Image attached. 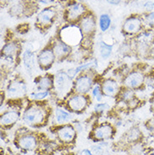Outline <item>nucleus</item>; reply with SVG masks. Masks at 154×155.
<instances>
[{"mask_svg": "<svg viewBox=\"0 0 154 155\" xmlns=\"http://www.w3.org/2000/svg\"><path fill=\"white\" fill-rule=\"evenodd\" d=\"M46 102L30 101L26 107L24 109L21 116L24 123L31 127L45 126L51 116V109Z\"/></svg>", "mask_w": 154, "mask_h": 155, "instance_id": "nucleus-1", "label": "nucleus"}, {"mask_svg": "<svg viewBox=\"0 0 154 155\" xmlns=\"http://www.w3.org/2000/svg\"><path fill=\"white\" fill-rule=\"evenodd\" d=\"M74 79L65 71H59L54 74V86L52 94L59 101H64L73 93Z\"/></svg>", "mask_w": 154, "mask_h": 155, "instance_id": "nucleus-2", "label": "nucleus"}, {"mask_svg": "<svg viewBox=\"0 0 154 155\" xmlns=\"http://www.w3.org/2000/svg\"><path fill=\"white\" fill-rule=\"evenodd\" d=\"M4 92L5 97L11 101H19L29 95L27 84L20 78H15L8 82Z\"/></svg>", "mask_w": 154, "mask_h": 155, "instance_id": "nucleus-3", "label": "nucleus"}, {"mask_svg": "<svg viewBox=\"0 0 154 155\" xmlns=\"http://www.w3.org/2000/svg\"><path fill=\"white\" fill-rule=\"evenodd\" d=\"M83 38L84 35L77 24H68L59 32V39L72 47L80 45Z\"/></svg>", "mask_w": 154, "mask_h": 155, "instance_id": "nucleus-4", "label": "nucleus"}, {"mask_svg": "<svg viewBox=\"0 0 154 155\" xmlns=\"http://www.w3.org/2000/svg\"><path fill=\"white\" fill-rule=\"evenodd\" d=\"M65 106L73 113H83L90 105V99L88 94L73 92L63 101Z\"/></svg>", "mask_w": 154, "mask_h": 155, "instance_id": "nucleus-5", "label": "nucleus"}, {"mask_svg": "<svg viewBox=\"0 0 154 155\" xmlns=\"http://www.w3.org/2000/svg\"><path fill=\"white\" fill-rule=\"evenodd\" d=\"M94 83H95V78L93 73V70L84 72L79 74L74 79L73 92L88 94L91 91Z\"/></svg>", "mask_w": 154, "mask_h": 155, "instance_id": "nucleus-6", "label": "nucleus"}, {"mask_svg": "<svg viewBox=\"0 0 154 155\" xmlns=\"http://www.w3.org/2000/svg\"><path fill=\"white\" fill-rule=\"evenodd\" d=\"M89 12L82 2H73L67 5L64 13V18L68 24H78L82 18Z\"/></svg>", "mask_w": 154, "mask_h": 155, "instance_id": "nucleus-7", "label": "nucleus"}, {"mask_svg": "<svg viewBox=\"0 0 154 155\" xmlns=\"http://www.w3.org/2000/svg\"><path fill=\"white\" fill-rule=\"evenodd\" d=\"M57 15V8L54 6H50L43 8L36 16V25L41 29H48L51 27Z\"/></svg>", "mask_w": 154, "mask_h": 155, "instance_id": "nucleus-8", "label": "nucleus"}, {"mask_svg": "<svg viewBox=\"0 0 154 155\" xmlns=\"http://www.w3.org/2000/svg\"><path fill=\"white\" fill-rule=\"evenodd\" d=\"M145 81H146V77L143 72L138 70H134L129 72L124 76L121 84L124 88L136 90L140 89L145 84Z\"/></svg>", "mask_w": 154, "mask_h": 155, "instance_id": "nucleus-9", "label": "nucleus"}, {"mask_svg": "<svg viewBox=\"0 0 154 155\" xmlns=\"http://www.w3.org/2000/svg\"><path fill=\"white\" fill-rule=\"evenodd\" d=\"M20 58L25 73L28 76L33 77L36 74L37 69H40L37 62V56H35L32 51L25 50L22 51Z\"/></svg>", "mask_w": 154, "mask_h": 155, "instance_id": "nucleus-10", "label": "nucleus"}, {"mask_svg": "<svg viewBox=\"0 0 154 155\" xmlns=\"http://www.w3.org/2000/svg\"><path fill=\"white\" fill-rule=\"evenodd\" d=\"M84 37H93L97 29V19L91 12L89 11L78 22Z\"/></svg>", "mask_w": 154, "mask_h": 155, "instance_id": "nucleus-11", "label": "nucleus"}, {"mask_svg": "<svg viewBox=\"0 0 154 155\" xmlns=\"http://www.w3.org/2000/svg\"><path fill=\"white\" fill-rule=\"evenodd\" d=\"M16 143L24 151H33L39 146V139L34 133L25 132L19 133L16 138Z\"/></svg>", "mask_w": 154, "mask_h": 155, "instance_id": "nucleus-12", "label": "nucleus"}, {"mask_svg": "<svg viewBox=\"0 0 154 155\" xmlns=\"http://www.w3.org/2000/svg\"><path fill=\"white\" fill-rule=\"evenodd\" d=\"M55 133L58 140L62 143L66 144L73 143L77 137L76 129L70 123L62 126H57Z\"/></svg>", "mask_w": 154, "mask_h": 155, "instance_id": "nucleus-13", "label": "nucleus"}, {"mask_svg": "<svg viewBox=\"0 0 154 155\" xmlns=\"http://www.w3.org/2000/svg\"><path fill=\"white\" fill-rule=\"evenodd\" d=\"M143 19L138 15L128 17L122 25V31L127 35H139L143 28Z\"/></svg>", "mask_w": 154, "mask_h": 155, "instance_id": "nucleus-14", "label": "nucleus"}, {"mask_svg": "<svg viewBox=\"0 0 154 155\" xmlns=\"http://www.w3.org/2000/svg\"><path fill=\"white\" fill-rule=\"evenodd\" d=\"M21 46L16 41H9L2 47L1 56L2 58L8 62H15L16 59L20 57L21 54Z\"/></svg>", "mask_w": 154, "mask_h": 155, "instance_id": "nucleus-15", "label": "nucleus"}, {"mask_svg": "<svg viewBox=\"0 0 154 155\" xmlns=\"http://www.w3.org/2000/svg\"><path fill=\"white\" fill-rule=\"evenodd\" d=\"M34 11L35 8L32 3L21 0L12 4L8 9V14L13 17L20 18L23 16L31 15H33Z\"/></svg>", "mask_w": 154, "mask_h": 155, "instance_id": "nucleus-16", "label": "nucleus"}, {"mask_svg": "<svg viewBox=\"0 0 154 155\" xmlns=\"http://www.w3.org/2000/svg\"><path fill=\"white\" fill-rule=\"evenodd\" d=\"M57 60L51 45L46 47L37 54V62L40 69L47 71L53 66L55 61Z\"/></svg>", "mask_w": 154, "mask_h": 155, "instance_id": "nucleus-17", "label": "nucleus"}, {"mask_svg": "<svg viewBox=\"0 0 154 155\" xmlns=\"http://www.w3.org/2000/svg\"><path fill=\"white\" fill-rule=\"evenodd\" d=\"M51 49L54 52L56 58L58 61H63L67 58L71 57L73 53V47L63 42L62 40L59 38L56 39L51 44Z\"/></svg>", "mask_w": 154, "mask_h": 155, "instance_id": "nucleus-18", "label": "nucleus"}, {"mask_svg": "<svg viewBox=\"0 0 154 155\" xmlns=\"http://www.w3.org/2000/svg\"><path fill=\"white\" fill-rule=\"evenodd\" d=\"M101 87L104 96L108 98L118 97L120 90L122 89V86L120 84L119 82L113 78H104L101 83Z\"/></svg>", "mask_w": 154, "mask_h": 155, "instance_id": "nucleus-19", "label": "nucleus"}, {"mask_svg": "<svg viewBox=\"0 0 154 155\" xmlns=\"http://www.w3.org/2000/svg\"><path fill=\"white\" fill-rule=\"evenodd\" d=\"M116 133L115 127L110 123H102L93 130L92 137L96 141H106L111 139Z\"/></svg>", "mask_w": 154, "mask_h": 155, "instance_id": "nucleus-20", "label": "nucleus"}, {"mask_svg": "<svg viewBox=\"0 0 154 155\" xmlns=\"http://www.w3.org/2000/svg\"><path fill=\"white\" fill-rule=\"evenodd\" d=\"M21 117V113L18 109H8L1 113L0 124L4 128H9L15 126Z\"/></svg>", "mask_w": 154, "mask_h": 155, "instance_id": "nucleus-21", "label": "nucleus"}, {"mask_svg": "<svg viewBox=\"0 0 154 155\" xmlns=\"http://www.w3.org/2000/svg\"><path fill=\"white\" fill-rule=\"evenodd\" d=\"M73 119V112H71L65 105L56 107L53 111V121L55 126L68 124Z\"/></svg>", "mask_w": 154, "mask_h": 155, "instance_id": "nucleus-22", "label": "nucleus"}, {"mask_svg": "<svg viewBox=\"0 0 154 155\" xmlns=\"http://www.w3.org/2000/svg\"><path fill=\"white\" fill-rule=\"evenodd\" d=\"M97 64H98V61L96 59H90L88 61H84V62L80 63L78 66L69 68L67 70V74H69L73 79H75L79 74L93 69L97 66Z\"/></svg>", "mask_w": 154, "mask_h": 155, "instance_id": "nucleus-23", "label": "nucleus"}, {"mask_svg": "<svg viewBox=\"0 0 154 155\" xmlns=\"http://www.w3.org/2000/svg\"><path fill=\"white\" fill-rule=\"evenodd\" d=\"M35 89L37 90H48L52 91L54 86V75L46 74L41 76H38L35 78Z\"/></svg>", "mask_w": 154, "mask_h": 155, "instance_id": "nucleus-24", "label": "nucleus"}, {"mask_svg": "<svg viewBox=\"0 0 154 155\" xmlns=\"http://www.w3.org/2000/svg\"><path fill=\"white\" fill-rule=\"evenodd\" d=\"M52 91H48V90H35L29 93L28 99L30 101H35V102H43L46 101L51 95H52Z\"/></svg>", "mask_w": 154, "mask_h": 155, "instance_id": "nucleus-25", "label": "nucleus"}, {"mask_svg": "<svg viewBox=\"0 0 154 155\" xmlns=\"http://www.w3.org/2000/svg\"><path fill=\"white\" fill-rule=\"evenodd\" d=\"M98 49H99V54H100V58L103 60H107L111 57L112 52H113L112 45H110L108 43L102 41L98 44Z\"/></svg>", "mask_w": 154, "mask_h": 155, "instance_id": "nucleus-26", "label": "nucleus"}, {"mask_svg": "<svg viewBox=\"0 0 154 155\" xmlns=\"http://www.w3.org/2000/svg\"><path fill=\"white\" fill-rule=\"evenodd\" d=\"M142 136L143 135H142L141 130H140L138 127H131V129L126 133L125 138L126 139L127 142L133 143L138 142L139 140L141 139Z\"/></svg>", "mask_w": 154, "mask_h": 155, "instance_id": "nucleus-27", "label": "nucleus"}, {"mask_svg": "<svg viewBox=\"0 0 154 155\" xmlns=\"http://www.w3.org/2000/svg\"><path fill=\"white\" fill-rule=\"evenodd\" d=\"M111 25V18L108 14H102L99 19V27L102 32H106Z\"/></svg>", "mask_w": 154, "mask_h": 155, "instance_id": "nucleus-28", "label": "nucleus"}, {"mask_svg": "<svg viewBox=\"0 0 154 155\" xmlns=\"http://www.w3.org/2000/svg\"><path fill=\"white\" fill-rule=\"evenodd\" d=\"M91 95L96 101V102H101L104 98V94L102 91V87H101V83L100 82H95L91 89Z\"/></svg>", "mask_w": 154, "mask_h": 155, "instance_id": "nucleus-29", "label": "nucleus"}, {"mask_svg": "<svg viewBox=\"0 0 154 155\" xmlns=\"http://www.w3.org/2000/svg\"><path fill=\"white\" fill-rule=\"evenodd\" d=\"M110 109V105L108 103H105V102H97L94 107H93V110L96 113H104V111H106L107 110Z\"/></svg>", "mask_w": 154, "mask_h": 155, "instance_id": "nucleus-30", "label": "nucleus"}, {"mask_svg": "<svg viewBox=\"0 0 154 155\" xmlns=\"http://www.w3.org/2000/svg\"><path fill=\"white\" fill-rule=\"evenodd\" d=\"M143 22H144V24L147 25L149 27L154 28V10L153 11L148 12L146 14L145 17H144Z\"/></svg>", "mask_w": 154, "mask_h": 155, "instance_id": "nucleus-31", "label": "nucleus"}, {"mask_svg": "<svg viewBox=\"0 0 154 155\" xmlns=\"http://www.w3.org/2000/svg\"><path fill=\"white\" fill-rule=\"evenodd\" d=\"M143 7L146 8V10L148 12H151V11H153L154 10V1L152 2H151V1H149V2H146V4L143 5Z\"/></svg>", "mask_w": 154, "mask_h": 155, "instance_id": "nucleus-32", "label": "nucleus"}, {"mask_svg": "<svg viewBox=\"0 0 154 155\" xmlns=\"http://www.w3.org/2000/svg\"><path fill=\"white\" fill-rule=\"evenodd\" d=\"M146 126V127H147V129H148L149 131L153 132L154 131V119H152V120H148Z\"/></svg>", "mask_w": 154, "mask_h": 155, "instance_id": "nucleus-33", "label": "nucleus"}, {"mask_svg": "<svg viewBox=\"0 0 154 155\" xmlns=\"http://www.w3.org/2000/svg\"><path fill=\"white\" fill-rule=\"evenodd\" d=\"M81 155H93V153L90 149H84L81 152Z\"/></svg>", "mask_w": 154, "mask_h": 155, "instance_id": "nucleus-34", "label": "nucleus"}, {"mask_svg": "<svg viewBox=\"0 0 154 155\" xmlns=\"http://www.w3.org/2000/svg\"><path fill=\"white\" fill-rule=\"evenodd\" d=\"M149 55H150L152 58H154V41L152 43L150 47V50H149Z\"/></svg>", "mask_w": 154, "mask_h": 155, "instance_id": "nucleus-35", "label": "nucleus"}, {"mask_svg": "<svg viewBox=\"0 0 154 155\" xmlns=\"http://www.w3.org/2000/svg\"><path fill=\"white\" fill-rule=\"evenodd\" d=\"M38 3L40 4H49L51 3H52L54 0H36Z\"/></svg>", "mask_w": 154, "mask_h": 155, "instance_id": "nucleus-36", "label": "nucleus"}, {"mask_svg": "<svg viewBox=\"0 0 154 155\" xmlns=\"http://www.w3.org/2000/svg\"><path fill=\"white\" fill-rule=\"evenodd\" d=\"M122 0H107L109 4H113V5H116V4H119Z\"/></svg>", "mask_w": 154, "mask_h": 155, "instance_id": "nucleus-37", "label": "nucleus"}, {"mask_svg": "<svg viewBox=\"0 0 154 155\" xmlns=\"http://www.w3.org/2000/svg\"><path fill=\"white\" fill-rule=\"evenodd\" d=\"M151 110H152V111L154 113V99L152 102V104H151Z\"/></svg>", "mask_w": 154, "mask_h": 155, "instance_id": "nucleus-38", "label": "nucleus"}, {"mask_svg": "<svg viewBox=\"0 0 154 155\" xmlns=\"http://www.w3.org/2000/svg\"><path fill=\"white\" fill-rule=\"evenodd\" d=\"M37 155H45V154H43V153H42V154H37Z\"/></svg>", "mask_w": 154, "mask_h": 155, "instance_id": "nucleus-39", "label": "nucleus"}, {"mask_svg": "<svg viewBox=\"0 0 154 155\" xmlns=\"http://www.w3.org/2000/svg\"><path fill=\"white\" fill-rule=\"evenodd\" d=\"M153 155H154V153H153Z\"/></svg>", "mask_w": 154, "mask_h": 155, "instance_id": "nucleus-40", "label": "nucleus"}]
</instances>
